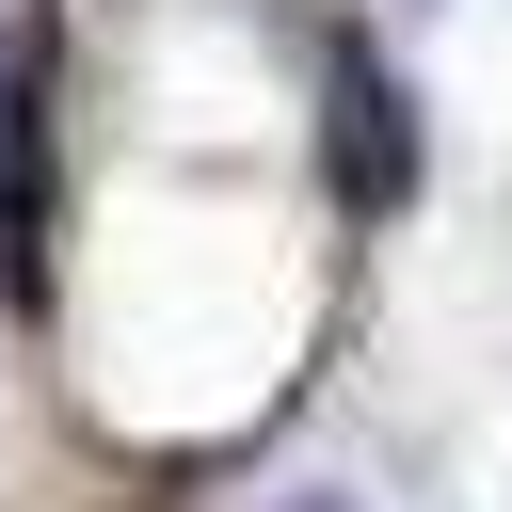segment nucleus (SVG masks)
Instances as JSON below:
<instances>
[{"mask_svg": "<svg viewBox=\"0 0 512 512\" xmlns=\"http://www.w3.org/2000/svg\"><path fill=\"white\" fill-rule=\"evenodd\" d=\"M320 176H336L352 224H400L416 208V80L384 48H336V80H320Z\"/></svg>", "mask_w": 512, "mask_h": 512, "instance_id": "obj_1", "label": "nucleus"}, {"mask_svg": "<svg viewBox=\"0 0 512 512\" xmlns=\"http://www.w3.org/2000/svg\"><path fill=\"white\" fill-rule=\"evenodd\" d=\"M48 32L16 48V96H0V272H16V304H48Z\"/></svg>", "mask_w": 512, "mask_h": 512, "instance_id": "obj_2", "label": "nucleus"}]
</instances>
